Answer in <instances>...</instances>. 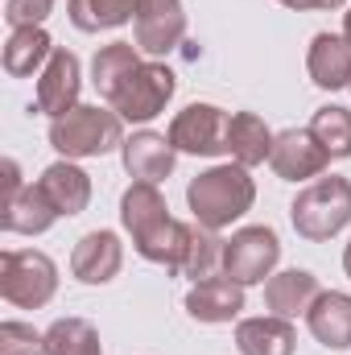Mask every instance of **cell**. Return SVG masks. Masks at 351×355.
Instances as JSON below:
<instances>
[{"label":"cell","mask_w":351,"mask_h":355,"mask_svg":"<svg viewBox=\"0 0 351 355\" xmlns=\"http://www.w3.org/2000/svg\"><path fill=\"white\" fill-rule=\"evenodd\" d=\"M120 223L132 236V248L149 261L162 265L166 272H182L186 257V223L170 215L166 194L157 182H132L120 198Z\"/></svg>","instance_id":"6da1fadb"},{"label":"cell","mask_w":351,"mask_h":355,"mask_svg":"<svg viewBox=\"0 0 351 355\" xmlns=\"http://www.w3.org/2000/svg\"><path fill=\"white\" fill-rule=\"evenodd\" d=\"M186 202H190V215L194 223L211 227V232H223L232 227L236 219H244L257 202V182L244 166L228 162V166H211L198 178H190L186 186Z\"/></svg>","instance_id":"7a4b0ae2"},{"label":"cell","mask_w":351,"mask_h":355,"mask_svg":"<svg viewBox=\"0 0 351 355\" xmlns=\"http://www.w3.org/2000/svg\"><path fill=\"white\" fill-rule=\"evenodd\" d=\"M289 219L306 244H327L351 223V182L339 174H323L306 182L289 207Z\"/></svg>","instance_id":"3957f363"},{"label":"cell","mask_w":351,"mask_h":355,"mask_svg":"<svg viewBox=\"0 0 351 355\" xmlns=\"http://www.w3.org/2000/svg\"><path fill=\"white\" fill-rule=\"evenodd\" d=\"M50 145L67 157V162H83V157H103L124 149V120L99 103H79L67 116L50 120Z\"/></svg>","instance_id":"277c9868"},{"label":"cell","mask_w":351,"mask_h":355,"mask_svg":"<svg viewBox=\"0 0 351 355\" xmlns=\"http://www.w3.org/2000/svg\"><path fill=\"white\" fill-rule=\"evenodd\" d=\"M58 293V265L37 248L0 252V297L17 310H42Z\"/></svg>","instance_id":"5b68a950"},{"label":"cell","mask_w":351,"mask_h":355,"mask_svg":"<svg viewBox=\"0 0 351 355\" xmlns=\"http://www.w3.org/2000/svg\"><path fill=\"white\" fill-rule=\"evenodd\" d=\"M174 91H178V75L166 62L149 58V62H141V67L120 83V91H116L108 103H112V112H116L124 124H149L153 116L166 112V103L174 99Z\"/></svg>","instance_id":"8992f818"},{"label":"cell","mask_w":351,"mask_h":355,"mask_svg":"<svg viewBox=\"0 0 351 355\" xmlns=\"http://www.w3.org/2000/svg\"><path fill=\"white\" fill-rule=\"evenodd\" d=\"M281 261V240L273 227L252 223L232 232V240L223 244V277H232L236 285H264L273 277V268Z\"/></svg>","instance_id":"52a82bcc"},{"label":"cell","mask_w":351,"mask_h":355,"mask_svg":"<svg viewBox=\"0 0 351 355\" xmlns=\"http://www.w3.org/2000/svg\"><path fill=\"white\" fill-rule=\"evenodd\" d=\"M228 124H232V112H223L215 103H186L170 120L166 137L178 153L219 157V153H228Z\"/></svg>","instance_id":"ba28073f"},{"label":"cell","mask_w":351,"mask_h":355,"mask_svg":"<svg viewBox=\"0 0 351 355\" xmlns=\"http://www.w3.org/2000/svg\"><path fill=\"white\" fill-rule=\"evenodd\" d=\"M186 37V8L182 0H137L132 17V42L141 54L162 58Z\"/></svg>","instance_id":"9c48e42d"},{"label":"cell","mask_w":351,"mask_h":355,"mask_svg":"<svg viewBox=\"0 0 351 355\" xmlns=\"http://www.w3.org/2000/svg\"><path fill=\"white\" fill-rule=\"evenodd\" d=\"M268 166H273V174L281 178V182H314V178L327 174L331 153L314 141L310 128H285V132H277V141H273Z\"/></svg>","instance_id":"30bf717a"},{"label":"cell","mask_w":351,"mask_h":355,"mask_svg":"<svg viewBox=\"0 0 351 355\" xmlns=\"http://www.w3.org/2000/svg\"><path fill=\"white\" fill-rule=\"evenodd\" d=\"M79 91H83V67L79 54L58 46L46 62V71L37 75V112H46L50 120L67 116L71 107H79Z\"/></svg>","instance_id":"8fae6325"},{"label":"cell","mask_w":351,"mask_h":355,"mask_svg":"<svg viewBox=\"0 0 351 355\" xmlns=\"http://www.w3.org/2000/svg\"><path fill=\"white\" fill-rule=\"evenodd\" d=\"M244 310V285H236L232 277H207V281H194L190 293H186V314L194 322H207V327H219V322H236Z\"/></svg>","instance_id":"7c38bea8"},{"label":"cell","mask_w":351,"mask_h":355,"mask_svg":"<svg viewBox=\"0 0 351 355\" xmlns=\"http://www.w3.org/2000/svg\"><path fill=\"white\" fill-rule=\"evenodd\" d=\"M120 162H124V170L137 178V182H166V178L174 174L178 149L170 145V137H166V132L141 128V132L124 137Z\"/></svg>","instance_id":"4fadbf2b"},{"label":"cell","mask_w":351,"mask_h":355,"mask_svg":"<svg viewBox=\"0 0 351 355\" xmlns=\"http://www.w3.org/2000/svg\"><path fill=\"white\" fill-rule=\"evenodd\" d=\"M120 265H124V244H120V236L108 232V227L87 232V236L75 244V252H71V272H75V281H83V285H108V281L120 272Z\"/></svg>","instance_id":"5bb4252c"},{"label":"cell","mask_w":351,"mask_h":355,"mask_svg":"<svg viewBox=\"0 0 351 355\" xmlns=\"http://www.w3.org/2000/svg\"><path fill=\"white\" fill-rule=\"evenodd\" d=\"M54 219H62L54 211V202L46 198V190L33 182V186H21L17 194H8L0 202V227L12 232V236H42L54 227Z\"/></svg>","instance_id":"9a60e30c"},{"label":"cell","mask_w":351,"mask_h":355,"mask_svg":"<svg viewBox=\"0 0 351 355\" xmlns=\"http://www.w3.org/2000/svg\"><path fill=\"white\" fill-rule=\"evenodd\" d=\"M306 327L327 352H348L351 347V293L323 289L314 297V306L306 310Z\"/></svg>","instance_id":"2e32d148"},{"label":"cell","mask_w":351,"mask_h":355,"mask_svg":"<svg viewBox=\"0 0 351 355\" xmlns=\"http://www.w3.org/2000/svg\"><path fill=\"white\" fill-rule=\"evenodd\" d=\"M318 293H323V289H318V277H314L310 268H285V272H273V277L264 281V306H268L277 318H289V322H293L298 314H306Z\"/></svg>","instance_id":"e0dca14e"},{"label":"cell","mask_w":351,"mask_h":355,"mask_svg":"<svg viewBox=\"0 0 351 355\" xmlns=\"http://www.w3.org/2000/svg\"><path fill=\"white\" fill-rule=\"evenodd\" d=\"M298 331L289 318L264 314V318H240L236 322V352L240 355H293Z\"/></svg>","instance_id":"ac0fdd59"},{"label":"cell","mask_w":351,"mask_h":355,"mask_svg":"<svg viewBox=\"0 0 351 355\" xmlns=\"http://www.w3.org/2000/svg\"><path fill=\"white\" fill-rule=\"evenodd\" d=\"M37 186L46 190V198L54 202V211L58 215H83L91 202V178L87 170H79L75 162H54V166H46L42 170V178H37Z\"/></svg>","instance_id":"d6986e66"},{"label":"cell","mask_w":351,"mask_h":355,"mask_svg":"<svg viewBox=\"0 0 351 355\" xmlns=\"http://www.w3.org/2000/svg\"><path fill=\"white\" fill-rule=\"evenodd\" d=\"M306 71H310L314 87L323 91L351 87V46L335 33H314L310 54H306Z\"/></svg>","instance_id":"ffe728a7"},{"label":"cell","mask_w":351,"mask_h":355,"mask_svg":"<svg viewBox=\"0 0 351 355\" xmlns=\"http://www.w3.org/2000/svg\"><path fill=\"white\" fill-rule=\"evenodd\" d=\"M273 141L277 132L264 124L257 112H232V124H228V153L236 166L252 170V166H264L273 157Z\"/></svg>","instance_id":"44dd1931"},{"label":"cell","mask_w":351,"mask_h":355,"mask_svg":"<svg viewBox=\"0 0 351 355\" xmlns=\"http://www.w3.org/2000/svg\"><path fill=\"white\" fill-rule=\"evenodd\" d=\"M54 50H58V46L50 42V33H46L42 25L12 29L8 42H4V54H0L4 75H12V79H29L33 71H46V62H50Z\"/></svg>","instance_id":"7402d4cb"},{"label":"cell","mask_w":351,"mask_h":355,"mask_svg":"<svg viewBox=\"0 0 351 355\" xmlns=\"http://www.w3.org/2000/svg\"><path fill=\"white\" fill-rule=\"evenodd\" d=\"M145 58H141V50H137V42H112V46H99L95 50V58H91V83L95 91L103 95V99H112L120 83L141 67Z\"/></svg>","instance_id":"603a6c76"},{"label":"cell","mask_w":351,"mask_h":355,"mask_svg":"<svg viewBox=\"0 0 351 355\" xmlns=\"http://www.w3.org/2000/svg\"><path fill=\"white\" fill-rule=\"evenodd\" d=\"M223 244L219 232L203 227V223H186V257H182V277L190 281H207V277H219L223 272Z\"/></svg>","instance_id":"cb8c5ba5"},{"label":"cell","mask_w":351,"mask_h":355,"mask_svg":"<svg viewBox=\"0 0 351 355\" xmlns=\"http://www.w3.org/2000/svg\"><path fill=\"white\" fill-rule=\"evenodd\" d=\"M67 17L79 33L120 29L137 17V0H67Z\"/></svg>","instance_id":"d4e9b609"},{"label":"cell","mask_w":351,"mask_h":355,"mask_svg":"<svg viewBox=\"0 0 351 355\" xmlns=\"http://www.w3.org/2000/svg\"><path fill=\"white\" fill-rule=\"evenodd\" d=\"M46 355H103L99 331L87 318H58L46 331Z\"/></svg>","instance_id":"484cf974"},{"label":"cell","mask_w":351,"mask_h":355,"mask_svg":"<svg viewBox=\"0 0 351 355\" xmlns=\"http://www.w3.org/2000/svg\"><path fill=\"white\" fill-rule=\"evenodd\" d=\"M310 132L314 141L331 153V157H351V112L339 103H327L310 116Z\"/></svg>","instance_id":"4316f807"},{"label":"cell","mask_w":351,"mask_h":355,"mask_svg":"<svg viewBox=\"0 0 351 355\" xmlns=\"http://www.w3.org/2000/svg\"><path fill=\"white\" fill-rule=\"evenodd\" d=\"M0 355H46V335L29 322H0Z\"/></svg>","instance_id":"83f0119b"},{"label":"cell","mask_w":351,"mask_h":355,"mask_svg":"<svg viewBox=\"0 0 351 355\" xmlns=\"http://www.w3.org/2000/svg\"><path fill=\"white\" fill-rule=\"evenodd\" d=\"M58 0H4V21L12 29H25V25H42L50 12H54Z\"/></svg>","instance_id":"f1b7e54d"},{"label":"cell","mask_w":351,"mask_h":355,"mask_svg":"<svg viewBox=\"0 0 351 355\" xmlns=\"http://www.w3.org/2000/svg\"><path fill=\"white\" fill-rule=\"evenodd\" d=\"M277 4L298 8V12H323V8H339V4H348V0H277Z\"/></svg>","instance_id":"f546056e"},{"label":"cell","mask_w":351,"mask_h":355,"mask_svg":"<svg viewBox=\"0 0 351 355\" xmlns=\"http://www.w3.org/2000/svg\"><path fill=\"white\" fill-rule=\"evenodd\" d=\"M343 42H348V46H351V8H348V12H343Z\"/></svg>","instance_id":"4dcf8cb0"},{"label":"cell","mask_w":351,"mask_h":355,"mask_svg":"<svg viewBox=\"0 0 351 355\" xmlns=\"http://www.w3.org/2000/svg\"><path fill=\"white\" fill-rule=\"evenodd\" d=\"M343 272H348V277H351V244H348V248H343Z\"/></svg>","instance_id":"1f68e13d"}]
</instances>
